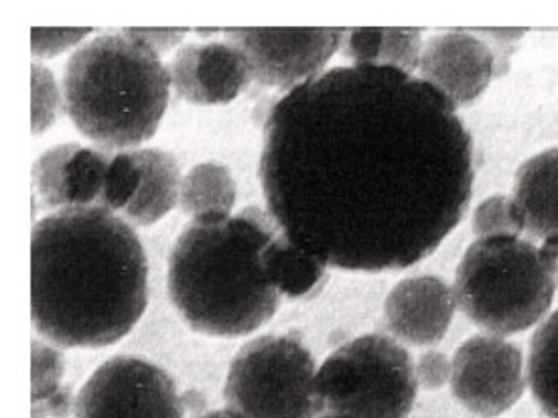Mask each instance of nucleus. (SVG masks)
<instances>
[{
  "instance_id": "1",
  "label": "nucleus",
  "mask_w": 558,
  "mask_h": 418,
  "mask_svg": "<svg viewBox=\"0 0 558 418\" xmlns=\"http://www.w3.org/2000/svg\"><path fill=\"white\" fill-rule=\"evenodd\" d=\"M260 181L282 234L325 267L404 270L463 220L473 140L423 79L336 67L270 108Z\"/></svg>"
},
{
  "instance_id": "2",
  "label": "nucleus",
  "mask_w": 558,
  "mask_h": 418,
  "mask_svg": "<svg viewBox=\"0 0 558 418\" xmlns=\"http://www.w3.org/2000/svg\"><path fill=\"white\" fill-rule=\"evenodd\" d=\"M148 305V262L131 225L108 209H61L33 230L31 317L59 347H104Z\"/></svg>"
},
{
  "instance_id": "3",
  "label": "nucleus",
  "mask_w": 558,
  "mask_h": 418,
  "mask_svg": "<svg viewBox=\"0 0 558 418\" xmlns=\"http://www.w3.org/2000/svg\"><path fill=\"white\" fill-rule=\"evenodd\" d=\"M279 234L260 208L193 220L173 246L167 274L169 297L190 328L240 337L272 319L280 293L266 276L263 253Z\"/></svg>"
},
{
  "instance_id": "4",
  "label": "nucleus",
  "mask_w": 558,
  "mask_h": 418,
  "mask_svg": "<svg viewBox=\"0 0 558 418\" xmlns=\"http://www.w3.org/2000/svg\"><path fill=\"white\" fill-rule=\"evenodd\" d=\"M169 86L159 56L122 30L75 49L65 67L63 102L89 140L104 149H131L157 133Z\"/></svg>"
},
{
  "instance_id": "5",
  "label": "nucleus",
  "mask_w": 558,
  "mask_h": 418,
  "mask_svg": "<svg viewBox=\"0 0 558 418\" xmlns=\"http://www.w3.org/2000/svg\"><path fill=\"white\" fill-rule=\"evenodd\" d=\"M557 279L538 246L520 236L480 238L456 272L457 309L492 335H514L550 311Z\"/></svg>"
},
{
  "instance_id": "6",
  "label": "nucleus",
  "mask_w": 558,
  "mask_h": 418,
  "mask_svg": "<svg viewBox=\"0 0 558 418\" xmlns=\"http://www.w3.org/2000/svg\"><path fill=\"white\" fill-rule=\"evenodd\" d=\"M322 415L407 418L418 382L409 352L386 335H362L341 345L315 376Z\"/></svg>"
},
{
  "instance_id": "7",
  "label": "nucleus",
  "mask_w": 558,
  "mask_h": 418,
  "mask_svg": "<svg viewBox=\"0 0 558 418\" xmlns=\"http://www.w3.org/2000/svg\"><path fill=\"white\" fill-rule=\"evenodd\" d=\"M315 376V361L299 337H258L230 364L226 408L240 418H317Z\"/></svg>"
},
{
  "instance_id": "8",
  "label": "nucleus",
  "mask_w": 558,
  "mask_h": 418,
  "mask_svg": "<svg viewBox=\"0 0 558 418\" xmlns=\"http://www.w3.org/2000/svg\"><path fill=\"white\" fill-rule=\"evenodd\" d=\"M75 418H183V403L169 373L145 359L118 356L82 386Z\"/></svg>"
},
{
  "instance_id": "9",
  "label": "nucleus",
  "mask_w": 558,
  "mask_h": 418,
  "mask_svg": "<svg viewBox=\"0 0 558 418\" xmlns=\"http://www.w3.org/2000/svg\"><path fill=\"white\" fill-rule=\"evenodd\" d=\"M524 356L501 335H473L451 359V390L473 415L500 417L526 390Z\"/></svg>"
},
{
  "instance_id": "10",
  "label": "nucleus",
  "mask_w": 558,
  "mask_h": 418,
  "mask_svg": "<svg viewBox=\"0 0 558 418\" xmlns=\"http://www.w3.org/2000/svg\"><path fill=\"white\" fill-rule=\"evenodd\" d=\"M221 30L244 53L256 82L289 91L322 75L345 37V29Z\"/></svg>"
},
{
  "instance_id": "11",
  "label": "nucleus",
  "mask_w": 558,
  "mask_h": 418,
  "mask_svg": "<svg viewBox=\"0 0 558 418\" xmlns=\"http://www.w3.org/2000/svg\"><path fill=\"white\" fill-rule=\"evenodd\" d=\"M421 79L459 108L475 102L496 74V58L477 35L449 30L428 39L421 56Z\"/></svg>"
},
{
  "instance_id": "12",
  "label": "nucleus",
  "mask_w": 558,
  "mask_h": 418,
  "mask_svg": "<svg viewBox=\"0 0 558 418\" xmlns=\"http://www.w3.org/2000/svg\"><path fill=\"white\" fill-rule=\"evenodd\" d=\"M112 157L68 143L44 152L33 167V181L47 208L104 209Z\"/></svg>"
},
{
  "instance_id": "13",
  "label": "nucleus",
  "mask_w": 558,
  "mask_h": 418,
  "mask_svg": "<svg viewBox=\"0 0 558 418\" xmlns=\"http://www.w3.org/2000/svg\"><path fill=\"white\" fill-rule=\"evenodd\" d=\"M171 84L192 104H228L251 82L244 53L232 44L181 47L171 63Z\"/></svg>"
},
{
  "instance_id": "14",
  "label": "nucleus",
  "mask_w": 558,
  "mask_h": 418,
  "mask_svg": "<svg viewBox=\"0 0 558 418\" xmlns=\"http://www.w3.org/2000/svg\"><path fill=\"white\" fill-rule=\"evenodd\" d=\"M457 300L453 288L439 276L404 279L384 303V319L398 340L411 345H435L451 328Z\"/></svg>"
},
{
  "instance_id": "15",
  "label": "nucleus",
  "mask_w": 558,
  "mask_h": 418,
  "mask_svg": "<svg viewBox=\"0 0 558 418\" xmlns=\"http://www.w3.org/2000/svg\"><path fill=\"white\" fill-rule=\"evenodd\" d=\"M512 199L534 238L558 236V149L544 150L520 164Z\"/></svg>"
},
{
  "instance_id": "16",
  "label": "nucleus",
  "mask_w": 558,
  "mask_h": 418,
  "mask_svg": "<svg viewBox=\"0 0 558 418\" xmlns=\"http://www.w3.org/2000/svg\"><path fill=\"white\" fill-rule=\"evenodd\" d=\"M138 169V187L124 218L136 225H150L165 218L181 195L179 164L173 155L159 149L133 150Z\"/></svg>"
},
{
  "instance_id": "17",
  "label": "nucleus",
  "mask_w": 558,
  "mask_h": 418,
  "mask_svg": "<svg viewBox=\"0 0 558 418\" xmlns=\"http://www.w3.org/2000/svg\"><path fill=\"white\" fill-rule=\"evenodd\" d=\"M343 56L353 65L392 67L412 75L421 65L423 39L418 29H350L343 37Z\"/></svg>"
},
{
  "instance_id": "18",
  "label": "nucleus",
  "mask_w": 558,
  "mask_h": 418,
  "mask_svg": "<svg viewBox=\"0 0 558 418\" xmlns=\"http://www.w3.org/2000/svg\"><path fill=\"white\" fill-rule=\"evenodd\" d=\"M263 265L268 281L277 286L280 295L289 299H307L322 288L327 279V267L324 262L294 246L293 242L282 234V230L279 236L266 246Z\"/></svg>"
},
{
  "instance_id": "19",
  "label": "nucleus",
  "mask_w": 558,
  "mask_h": 418,
  "mask_svg": "<svg viewBox=\"0 0 558 418\" xmlns=\"http://www.w3.org/2000/svg\"><path fill=\"white\" fill-rule=\"evenodd\" d=\"M529 384L544 415L558 418V309L532 335Z\"/></svg>"
},
{
  "instance_id": "20",
  "label": "nucleus",
  "mask_w": 558,
  "mask_h": 418,
  "mask_svg": "<svg viewBox=\"0 0 558 418\" xmlns=\"http://www.w3.org/2000/svg\"><path fill=\"white\" fill-rule=\"evenodd\" d=\"M179 201L181 209L193 218L230 213L235 204L234 177L223 164H197L181 183Z\"/></svg>"
},
{
  "instance_id": "21",
  "label": "nucleus",
  "mask_w": 558,
  "mask_h": 418,
  "mask_svg": "<svg viewBox=\"0 0 558 418\" xmlns=\"http://www.w3.org/2000/svg\"><path fill=\"white\" fill-rule=\"evenodd\" d=\"M473 234L480 238L496 236H520L526 228L514 199L506 195H494L484 199L473 211Z\"/></svg>"
},
{
  "instance_id": "22",
  "label": "nucleus",
  "mask_w": 558,
  "mask_h": 418,
  "mask_svg": "<svg viewBox=\"0 0 558 418\" xmlns=\"http://www.w3.org/2000/svg\"><path fill=\"white\" fill-rule=\"evenodd\" d=\"M31 124L33 135H44L45 131L58 120L61 108V94L53 74L35 63L31 67Z\"/></svg>"
},
{
  "instance_id": "23",
  "label": "nucleus",
  "mask_w": 558,
  "mask_h": 418,
  "mask_svg": "<svg viewBox=\"0 0 558 418\" xmlns=\"http://www.w3.org/2000/svg\"><path fill=\"white\" fill-rule=\"evenodd\" d=\"M63 359L58 349L33 342V406L51 401L65 386H61Z\"/></svg>"
},
{
  "instance_id": "24",
  "label": "nucleus",
  "mask_w": 558,
  "mask_h": 418,
  "mask_svg": "<svg viewBox=\"0 0 558 418\" xmlns=\"http://www.w3.org/2000/svg\"><path fill=\"white\" fill-rule=\"evenodd\" d=\"M138 187V169L134 163L133 152H120L112 157L108 183H106V201L104 209L108 211H124L131 204L134 192Z\"/></svg>"
},
{
  "instance_id": "25",
  "label": "nucleus",
  "mask_w": 558,
  "mask_h": 418,
  "mask_svg": "<svg viewBox=\"0 0 558 418\" xmlns=\"http://www.w3.org/2000/svg\"><path fill=\"white\" fill-rule=\"evenodd\" d=\"M94 29H33L31 51L37 58H53L84 41Z\"/></svg>"
},
{
  "instance_id": "26",
  "label": "nucleus",
  "mask_w": 558,
  "mask_h": 418,
  "mask_svg": "<svg viewBox=\"0 0 558 418\" xmlns=\"http://www.w3.org/2000/svg\"><path fill=\"white\" fill-rule=\"evenodd\" d=\"M414 373H416L418 386L439 390L447 382H451V361L441 352H426L416 361Z\"/></svg>"
},
{
  "instance_id": "27",
  "label": "nucleus",
  "mask_w": 558,
  "mask_h": 418,
  "mask_svg": "<svg viewBox=\"0 0 558 418\" xmlns=\"http://www.w3.org/2000/svg\"><path fill=\"white\" fill-rule=\"evenodd\" d=\"M136 39H141L145 46L150 47L157 56L169 51L171 47L179 46L185 37L187 29H124Z\"/></svg>"
},
{
  "instance_id": "28",
  "label": "nucleus",
  "mask_w": 558,
  "mask_h": 418,
  "mask_svg": "<svg viewBox=\"0 0 558 418\" xmlns=\"http://www.w3.org/2000/svg\"><path fill=\"white\" fill-rule=\"evenodd\" d=\"M72 390L63 389L51 401L33 406V418H68L72 415Z\"/></svg>"
},
{
  "instance_id": "29",
  "label": "nucleus",
  "mask_w": 558,
  "mask_h": 418,
  "mask_svg": "<svg viewBox=\"0 0 558 418\" xmlns=\"http://www.w3.org/2000/svg\"><path fill=\"white\" fill-rule=\"evenodd\" d=\"M197 418H240L235 417L234 413L232 410H214V413H207V415H202V417Z\"/></svg>"
},
{
  "instance_id": "30",
  "label": "nucleus",
  "mask_w": 558,
  "mask_h": 418,
  "mask_svg": "<svg viewBox=\"0 0 558 418\" xmlns=\"http://www.w3.org/2000/svg\"><path fill=\"white\" fill-rule=\"evenodd\" d=\"M317 418H343V417H336V415H319Z\"/></svg>"
},
{
  "instance_id": "31",
  "label": "nucleus",
  "mask_w": 558,
  "mask_h": 418,
  "mask_svg": "<svg viewBox=\"0 0 558 418\" xmlns=\"http://www.w3.org/2000/svg\"><path fill=\"white\" fill-rule=\"evenodd\" d=\"M555 279H557V281H558V267H557V272H555Z\"/></svg>"
}]
</instances>
